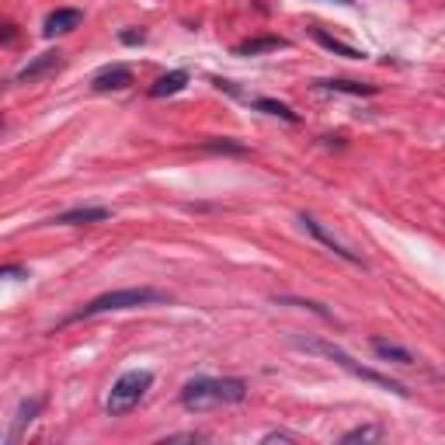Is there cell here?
Here are the masks:
<instances>
[{
  "label": "cell",
  "instance_id": "1",
  "mask_svg": "<svg viewBox=\"0 0 445 445\" xmlns=\"http://www.w3.org/2000/svg\"><path fill=\"white\" fill-rule=\"evenodd\" d=\"M289 341H293L296 348L310 351V355H324V359H330L334 366H341V369H344V373H351L355 379L373 383V386H379V390H390V393H397V397H411V390H407L400 379H393V376H386V373H376V369H369V366H362V362H355L344 348H337V344H330V341H324V337L289 334Z\"/></svg>",
  "mask_w": 445,
  "mask_h": 445
},
{
  "label": "cell",
  "instance_id": "2",
  "mask_svg": "<svg viewBox=\"0 0 445 445\" xmlns=\"http://www.w3.org/2000/svg\"><path fill=\"white\" fill-rule=\"evenodd\" d=\"M153 303H170V293L164 289H153V286H132V289H115V293H105L91 303L77 306L73 313L63 317V324H77V320H91V317H101V313H119V310H139V306H153Z\"/></svg>",
  "mask_w": 445,
  "mask_h": 445
},
{
  "label": "cell",
  "instance_id": "3",
  "mask_svg": "<svg viewBox=\"0 0 445 445\" xmlns=\"http://www.w3.org/2000/svg\"><path fill=\"white\" fill-rule=\"evenodd\" d=\"M247 397V383L230 376V379H212V376H195L181 386V407L192 414L212 411L219 404H240Z\"/></svg>",
  "mask_w": 445,
  "mask_h": 445
},
{
  "label": "cell",
  "instance_id": "4",
  "mask_svg": "<svg viewBox=\"0 0 445 445\" xmlns=\"http://www.w3.org/2000/svg\"><path fill=\"white\" fill-rule=\"evenodd\" d=\"M150 386H153V373L150 369H129V373H122L112 383L108 397H105V414L108 417H126L129 411L139 407V400L150 393Z\"/></svg>",
  "mask_w": 445,
  "mask_h": 445
},
{
  "label": "cell",
  "instance_id": "5",
  "mask_svg": "<svg viewBox=\"0 0 445 445\" xmlns=\"http://www.w3.org/2000/svg\"><path fill=\"white\" fill-rule=\"evenodd\" d=\"M299 223H303V230H306L313 240H320V244H324L327 250H334L341 261H348V264H359V268H366V261H362L359 254H355V250H348V247H344V244H341L334 233H327L320 219H313V216H306V212H303V216H299Z\"/></svg>",
  "mask_w": 445,
  "mask_h": 445
},
{
  "label": "cell",
  "instance_id": "6",
  "mask_svg": "<svg viewBox=\"0 0 445 445\" xmlns=\"http://www.w3.org/2000/svg\"><path fill=\"white\" fill-rule=\"evenodd\" d=\"M108 219H112L108 206H77V209L59 212L52 223L56 226H91V223H108Z\"/></svg>",
  "mask_w": 445,
  "mask_h": 445
},
{
  "label": "cell",
  "instance_id": "7",
  "mask_svg": "<svg viewBox=\"0 0 445 445\" xmlns=\"http://www.w3.org/2000/svg\"><path fill=\"white\" fill-rule=\"evenodd\" d=\"M132 83V70L129 66H105L91 77V91L98 95H108V91H126Z\"/></svg>",
  "mask_w": 445,
  "mask_h": 445
},
{
  "label": "cell",
  "instance_id": "8",
  "mask_svg": "<svg viewBox=\"0 0 445 445\" xmlns=\"http://www.w3.org/2000/svg\"><path fill=\"white\" fill-rule=\"evenodd\" d=\"M80 21H83V11H77V8H56L49 18H46V35L49 39H56V35H70L73 28H80Z\"/></svg>",
  "mask_w": 445,
  "mask_h": 445
},
{
  "label": "cell",
  "instance_id": "9",
  "mask_svg": "<svg viewBox=\"0 0 445 445\" xmlns=\"http://www.w3.org/2000/svg\"><path fill=\"white\" fill-rule=\"evenodd\" d=\"M317 87L330 95H351V98H369L379 91L376 83H362V80H317Z\"/></svg>",
  "mask_w": 445,
  "mask_h": 445
},
{
  "label": "cell",
  "instance_id": "10",
  "mask_svg": "<svg viewBox=\"0 0 445 445\" xmlns=\"http://www.w3.org/2000/svg\"><path fill=\"white\" fill-rule=\"evenodd\" d=\"M185 87H188V70H170L150 83V98H170L177 91H185Z\"/></svg>",
  "mask_w": 445,
  "mask_h": 445
},
{
  "label": "cell",
  "instance_id": "11",
  "mask_svg": "<svg viewBox=\"0 0 445 445\" xmlns=\"http://www.w3.org/2000/svg\"><path fill=\"white\" fill-rule=\"evenodd\" d=\"M289 42L282 35H261V39H247L240 46H233V56H261V52H275V49H286Z\"/></svg>",
  "mask_w": 445,
  "mask_h": 445
},
{
  "label": "cell",
  "instance_id": "12",
  "mask_svg": "<svg viewBox=\"0 0 445 445\" xmlns=\"http://www.w3.org/2000/svg\"><path fill=\"white\" fill-rule=\"evenodd\" d=\"M373 351L379 355L383 362H393V366H417V359H414L407 348H400L393 341H383V337H373Z\"/></svg>",
  "mask_w": 445,
  "mask_h": 445
},
{
  "label": "cell",
  "instance_id": "13",
  "mask_svg": "<svg viewBox=\"0 0 445 445\" xmlns=\"http://www.w3.org/2000/svg\"><path fill=\"white\" fill-rule=\"evenodd\" d=\"M52 66H59V49H56V52H42V56H35V59L18 73V80H21V83H32V80H39L42 73H49Z\"/></svg>",
  "mask_w": 445,
  "mask_h": 445
},
{
  "label": "cell",
  "instance_id": "14",
  "mask_svg": "<svg viewBox=\"0 0 445 445\" xmlns=\"http://www.w3.org/2000/svg\"><path fill=\"white\" fill-rule=\"evenodd\" d=\"M310 35L327 49V52H334V56H344V59H366V52L362 49H355V46H344V42H337L334 35H327V32H320V28H310Z\"/></svg>",
  "mask_w": 445,
  "mask_h": 445
},
{
  "label": "cell",
  "instance_id": "15",
  "mask_svg": "<svg viewBox=\"0 0 445 445\" xmlns=\"http://www.w3.org/2000/svg\"><path fill=\"white\" fill-rule=\"evenodd\" d=\"M257 112H264V115H275V119H282V122H299V112H293L289 105H282V101H275V98H257V101H250Z\"/></svg>",
  "mask_w": 445,
  "mask_h": 445
},
{
  "label": "cell",
  "instance_id": "16",
  "mask_svg": "<svg viewBox=\"0 0 445 445\" xmlns=\"http://www.w3.org/2000/svg\"><path fill=\"white\" fill-rule=\"evenodd\" d=\"M379 435H383V428H379V424H362V428L344 431V435H341V442H344V445H355V442H376Z\"/></svg>",
  "mask_w": 445,
  "mask_h": 445
},
{
  "label": "cell",
  "instance_id": "17",
  "mask_svg": "<svg viewBox=\"0 0 445 445\" xmlns=\"http://www.w3.org/2000/svg\"><path fill=\"white\" fill-rule=\"evenodd\" d=\"M39 411H42V400H25V404L18 407V421H14V438H18V435H21V431H25V428H28V424L35 421V414H39Z\"/></svg>",
  "mask_w": 445,
  "mask_h": 445
},
{
  "label": "cell",
  "instance_id": "18",
  "mask_svg": "<svg viewBox=\"0 0 445 445\" xmlns=\"http://www.w3.org/2000/svg\"><path fill=\"white\" fill-rule=\"evenodd\" d=\"M275 303H289V306H303V310H310V313H317L320 320H334V313H330V310H324L320 303H310V299H299V296H275Z\"/></svg>",
  "mask_w": 445,
  "mask_h": 445
},
{
  "label": "cell",
  "instance_id": "19",
  "mask_svg": "<svg viewBox=\"0 0 445 445\" xmlns=\"http://www.w3.org/2000/svg\"><path fill=\"white\" fill-rule=\"evenodd\" d=\"M202 150H216V153H244L240 143H230V139H206Z\"/></svg>",
  "mask_w": 445,
  "mask_h": 445
},
{
  "label": "cell",
  "instance_id": "20",
  "mask_svg": "<svg viewBox=\"0 0 445 445\" xmlns=\"http://www.w3.org/2000/svg\"><path fill=\"white\" fill-rule=\"evenodd\" d=\"M0 279H28V268L25 264H0Z\"/></svg>",
  "mask_w": 445,
  "mask_h": 445
},
{
  "label": "cell",
  "instance_id": "21",
  "mask_svg": "<svg viewBox=\"0 0 445 445\" xmlns=\"http://www.w3.org/2000/svg\"><path fill=\"white\" fill-rule=\"evenodd\" d=\"M146 39V32H139V28H126V32H119V42L122 46H139Z\"/></svg>",
  "mask_w": 445,
  "mask_h": 445
},
{
  "label": "cell",
  "instance_id": "22",
  "mask_svg": "<svg viewBox=\"0 0 445 445\" xmlns=\"http://www.w3.org/2000/svg\"><path fill=\"white\" fill-rule=\"evenodd\" d=\"M261 442H264V445H272V442H299V435H289V431H268Z\"/></svg>",
  "mask_w": 445,
  "mask_h": 445
},
{
  "label": "cell",
  "instance_id": "23",
  "mask_svg": "<svg viewBox=\"0 0 445 445\" xmlns=\"http://www.w3.org/2000/svg\"><path fill=\"white\" fill-rule=\"evenodd\" d=\"M202 435H195V431H185V435H167L164 442H199Z\"/></svg>",
  "mask_w": 445,
  "mask_h": 445
},
{
  "label": "cell",
  "instance_id": "24",
  "mask_svg": "<svg viewBox=\"0 0 445 445\" xmlns=\"http://www.w3.org/2000/svg\"><path fill=\"white\" fill-rule=\"evenodd\" d=\"M14 39H18L14 25H0V42H14Z\"/></svg>",
  "mask_w": 445,
  "mask_h": 445
},
{
  "label": "cell",
  "instance_id": "25",
  "mask_svg": "<svg viewBox=\"0 0 445 445\" xmlns=\"http://www.w3.org/2000/svg\"><path fill=\"white\" fill-rule=\"evenodd\" d=\"M337 4H355V0H337Z\"/></svg>",
  "mask_w": 445,
  "mask_h": 445
},
{
  "label": "cell",
  "instance_id": "26",
  "mask_svg": "<svg viewBox=\"0 0 445 445\" xmlns=\"http://www.w3.org/2000/svg\"><path fill=\"white\" fill-rule=\"evenodd\" d=\"M0 129H4V119H0Z\"/></svg>",
  "mask_w": 445,
  "mask_h": 445
}]
</instances>
